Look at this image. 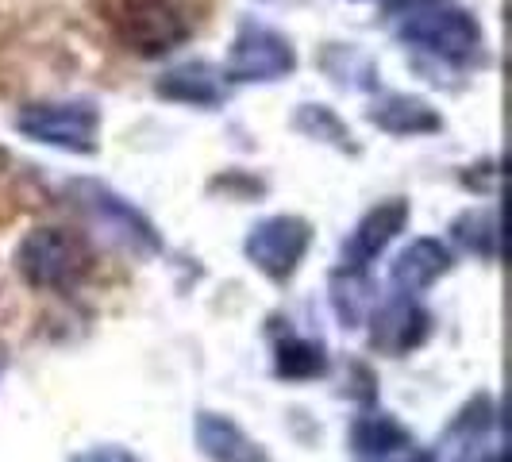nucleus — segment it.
Returning <instances> with one entry per match:
<instances>
[{
  "label": "nucleus",
  "instance_id": "obj_10",
  "mask_svg": "<svg viewBox=\"0 0 512 462\" xmlns=\"http://www.w3.org/2000/svg\"><path fill=\"white\" fill-rule=\"evenodd\" d=\"M228 66L235 81H278V77H285L297 66V58H293V51H289V43H285L282 35L251 27L231 47Z\"/></svg>",
  "mask_w": 512,
  "mask_h": 462
},
{
  "label": "nucleus",
  "instance_id": "obj_7",
  "mask_svg": "<svg viewBox=\"0 0 512 462\" xmlns=\"http://www.w3.org/2000/svg\"><path fill=\"white\" fill-rule=\"evenodd\" d=\"M428 335H432V312L420 305V297L405 293H393L370 320V343L393 359H405L416 347H424Z\"/></svg>",
  "mask_w": 512,
  "mask_h": 462
},
{
  "label": "nucleus",
  "instance_id": "obj_12",
  "mask_svg": "<svg viewBox=\"0 0 512 462\" xmlns=\"http://www.w3.org/2000/svg\"><path fill=\"white\" fill-rule=\"evenodd\" d=\"M405 35L412 43H420V47L436 54H447V58H466L478 47V27L470 24L462 12H428L416 24H409Z\"/></svg>",
  "mask_w": 512,
  "mask_h": 462
},
{
  "label": "nucleus",
  "instance_id": "obj_14",
  "mask_svg": "<svg viewBox=\"0 0 512 462\" xmlns=\"http://www.w3.org/2000/svg\"><path fill=\"white\" fill-rule=\"evenodd\" d=\"M451 235L462 251H470L482 262H497L501 258V220H497V208H470L462 212L459 220L451 224Z\"/></svg>",
  "mask_w": 512,
  "mask_h": 462
},
{
  "label": "nucleus",
  "instance_id": "obj_5",
  "mask_svg": "<svg viewBox=\"0 0 512 462\" xmlns=\"http://www.w3.org/2000/svg\"><path fill=\"white\" fill-rule=\"evenodd\" d=\"M447 462H505L501 409L489 393L470 397L447 428Z\"/></svg>",
  "mask_w": 512,
  "mask_h": 462
},
{
  "label": "nucleus",
  "instance_id": "obj_6",
  "mask_svg": "<svg viewBox=\"0 0 512 462\" xmlns=\"http://www.w3.org/2000/svg\"><path fill=\"white\" fill-rule=\"evenodd\" d=\"M112 27L139 54H162L185 39V20L166 0H124L112 12Z\"/></svg>",
  "mask_w": 512,
  "mask_h": 462
},
{
  "label": "nucleus",
  "instance_id": "obj_17",
  "mask_svg": "<svg viewBox=\"0 0 512 462\" xmlns=\"http://www.w3.org/2000/svg\"><path fill=\"white\" fill-rule=\"evenodd\" d=\"M366 301H370V285H366V270H335L332 278V308L343 328H359L366 316Z\"/></svg>",
  "mask_w": 512,
  "mask_h": 462
},
{
  "label": "nucleus",
  "instance_id": "obj_1",
  "mask_svg": "<svg viewBox=\"0 0 512 462\" xmlns=\"http://www.w3.org/2000/svg\"><path fill=\"white\" fill-rule=\"evenodd\" d=\"M93 270L89 243L66 228H31L16 243V274L31 289L43 293H70Z\"/></svg>",
  "mask_w": 512,
  "mask_h": 462
},
{
  "label": "nucleus",
  "instance_id": "obj_8",
  "mask_svg": "<svg viewBox=\"0 0 512 462\" xmlns=\"http://www.w3.org/2000/svg\"><path fill=\"white\" fill-rule=\"evenodd\" d=\"M405 224H409V201L405 197H389L382 205H374L355 224V231L347 235L339 266L343 270H370L389 251V243L405 231Z\"/></svg>",
  "mask_w": 512,
  "mask_h": 462
},
{
  "label": "nucleus",
  "instance_id": "obj_4",
  "mask_svg": "<svg viewBox=\"0 0 512 462\" xmlns=\"http://www.w3.org/2000/svg\"><path fill=\"white\" fill-rule=\"evenodd\" d=\"M16 128L27 139L47 143L58 151L70 154H93L97 151V131H101V116L93 104L66 101V104H27L16 116Z\"/></svg>",
  "mask_w": 512,
  "mask_h": 462
},
{
  "label": "nucleus",
  "instance_id": "obj_11",
  "mask_svg": "<svg viewBox=\"0 0 512 462\" xmlns=\"http://www.w3.org/2000/svg\"><path fill=\"white\" fill-rule=\"evenodd\" d=\"M451 266H455L451 247L439 243V239H432V235H424V239H412L409 247L393 258L389 282H393V293L420 297V293L432 289L443 274H451Z\"/></svg>",
  "mask_w": 512,
  "mask_h": 462
},
{
  "label": "nucleus",
  "instance_id": "obj_3",
  "mask_svg": "<svg viewBox=\"0 0 512 462\" xmlns=\"http://www.w3.org/2000/svg\"><path fill=\"white\" fill-rule=\"evenodd\" d=\"M70 189H74L77 205L85 208V212H89V216H93V220H97L120 247H128L131 255L154 258L158 251H162V235H158V228H154L139 208L131 205L128 197L112 193V189L101 185V181H74Z\"/></svg>",
  "mask_w": 512,
  "mask_h": 462
},
{
  "label": "nucleus",
  "instance_id": "obj_18",
  "mask_svg": "<svg viewBox=\"0 0 512 462\" xmlns=\"http://www.w3.org/2000/svg\"><path fill=\"white\" fill-rule=\"evenodd\" d=\"M301 128L312 131V135H320V139L328 135V139H332V143H339L343 151H355V147L347 143V128H343V124L335 120V116H332V112H328V108H316V104H305V116H301Z\"/></svg>",
  "mask_w": 512,
  "mask_h": 462
},
{
  "label": "nucleus",
  "instance_id": "obj_9",
  "mask_svg": "<svg viewBox=\"0 0 512 462\" xmlns=\"http://www.w3.org/2000/svg\"><path fill=\"white\" fill-rule=\"evenodd\" d=\"M193 436H197L201 455L212 462H274V455L243 424H235L224 412H212V409L197 412Z\"/></svg>",
  "mask_w": 512,
  "mask_h": 462
},
{
  "label": "nucleus",
  "instance_id": "obj_19",
  "mask_svg": "<svg viewBox=\"0 0 512 462\" xmlns=\"http://www.w3.org/2000/svg\"><path fill=\"white\" fill-rule=\"evenodd\" d=\"M66 462H143V459L131 447H124V443H97V447H85V451L70 455Z\"/></svg>",
  "mask_w": 512,
  "mask_h": 462
},
{
  "label": "nucleus",
  "instance_id": "obj_20",
  "mask_svg": "<svg viewBox=\"0 0 512 462\" xmlns=\"http://www.w3.org/2000/svg\"><path fill=\"white\" fill-rule=\"evenodd\" d=\"M378 462H439L432 451H424V447H416V443H401L397 451H389V455H382Z\"/></svg>",
  "mask_w": 512,
  "mask_h": 462
},
{
  "label": "nucleus",
  "instance_id": "obj_13",
  "mask_svg": "<svg viewBox=\"0 0 512 462\" xmlns=\"http://www.w3.org/2000/svg\"><path fill=\"white\" fill-rule=\"evenodd\" d=\"M158 93L170 97V101L212 108V104L224 101V81H220V74H216L212 66H205V62H185V66L170 70V74L158 81Z\"/></svg>",
  "mask_w": 512,
  "mask_h": 462
},
{
  "label": "nucleus",
  "instance_id": "obj_16",
  "mask_svg": "<svg viewBox=\"0 0 512 462\" xmlns=\"http://www.w3.org/2000/svg\"><path fill=\"white\" fill-rule=\"evenodd\" d=\"M274 370L285 382H308V378H320L328 370V355L301 335H282L274 343Z\"/></svg>",
  "mask_w": 512,
  "mask_h": 462
},
{
  "label": "nucleus",
  "instance_id": "obj_2",
  "mask_svg": "<svg viewBox=\"0 0 512 462\" xmlns=\"http://www.w3.org/2000/svg\"><path fill=\"white\" fill-rule=\"evenodd\" d=\"M308 247H312V224H308L305 216L278 212V216L258 220L255 228L247 231L243 255H247V262L255 266L262 278L289 282L301 270Z\"/></svg>",
  "mask_w": 512,
  "mask_h": 462
},
{
  "label": "nucleus",
  "instance_id": "obj_15",
  "mask_svg": "<svg viewBox=\"0 0 512 462\" xmlns=\"http://www.w3.org/2000/svg\"><path fill=\"white\" fill-rule=\"evenodd\" d=\"M370 120L389 135H420V131H439V116L432 104L416 97H385L370 108Z\"/></svg>",
  "mask_w": 512,
  "mask_h": 462
}]
</instances>
